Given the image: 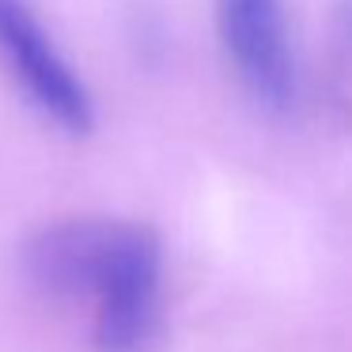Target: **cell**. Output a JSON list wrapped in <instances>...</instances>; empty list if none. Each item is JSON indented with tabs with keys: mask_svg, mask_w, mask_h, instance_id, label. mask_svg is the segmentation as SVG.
<instances>
[{
	"mask_svg": "<svg viewBox=\"0 0 352 352\" xmlns=\"http://www.w3.org/2000/svg\"><path fill=\"white\" fill-rule=\"evenodd\" d=\"M27 269L54 296L91 307L99 352H144L160 326V243L125 220H65L38 231Z\"/></svg>",
	"mask_w": 352,
	"mask_h": 352,
	"instance_id": "cell-1",
	"label": "cell"
},
{
	"mask_svg": "<svg viewBox=\"0 0 352 352\" xmlns=\"http://www.w3.org/2000/svg\"><path fill=\"white\" fill-rule=\"evenodd\" d=\"M0 54L8 57V69L19 80V87L54 125L69 133L91 129L95 114L84 84L54 50L50 34L42 31V23L23 0H0Z\"/></svg>",
	"mask_w": 352,
	"mask_h": 352,
	"instance_id": "cell-2",
	"label": "cell"
},
{
	"mask_svg": "<svg viewBox=\"0 0 352 352\" xmlns=\"http://www.w3.org/2000/svg\"><path fill=\"white\" fill-rule=\"evenodd\" d=\"M220 38L243 84L265 107H288L296 95V69L284 38L280 0H216Z\"/></svg>",
	"mask_w": 352,
	"mask_h": 352,
	"instance_id": "cell-3",
	"label": "cell"
}]
</instances>
